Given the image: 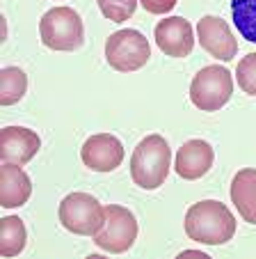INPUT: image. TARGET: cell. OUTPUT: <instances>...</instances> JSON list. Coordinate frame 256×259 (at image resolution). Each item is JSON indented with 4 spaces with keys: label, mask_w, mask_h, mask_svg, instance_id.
Returning a JSON list of instances; mask_svg holds the SVG:
<instances>
[{
    "label": "cell",
    "mask_w": 256,
    "mask_h": 259,
    "mask_svg": "<svg viewBox=\"0 0 256 259\" xmlns=\"http://www.w3.org/2000/svg\"><path fill=\"white\" fill-rule=\"evenodd\" d=\"M32 195V181L25 175L23 165L3 163L0 167V204L5 209H14L30 200Z\"/></svg>",
    "instance_id": "13"
},
{
    "label": "cell",
    "mask_w": 256,
    "mask_h": 259,
    "mask_svg": "<svg viewBox=\"0 0 256 259\" xmlns=\"http://www.w3.org/2000/svg\"><path fill=\"white\" fill-rule=\"evenodd\" d=\"M185 234L197 243L222 245L236 234V218L227 204L218 200H201L185 213Z\"/></svg>",
    "instance_id": "1"
},
{
    "label": "cell",
    "mask_w": 256,
    "mask_h": 259,
    "mask_svg": "<svg viewBox=\"0 0 256 259\" xmlns=\"http://www.w3.org/2000/svg\"><path fill=\"white\" fill-rule=\"evenodd\" d=\"M137 239V220L126 206L108 204L106 206V225L94 234V243L101 250L112 254H121L131 248Z\"/></svg>",
    "instance_id": "7"
},
{
    "label": "cell",
    "mask_w": 256,
    "mask_h": 259,
    "mask_svg": "<svg viewBox=\"0 0 256 259\" xmlns=\"http://www.w3.org/2000/svg\"><path fill=\"white\" fill-rule=\"evenodd\" d=\"M41 149V140L34 131L23 126H5L0 131V158L3 163L25 165Z\"/></svg>",
    "instance_id": "11"
},
{
    "label": "cell",
    "mask_w": 256,
    "mask_h": 259,
    "mask_svg": "<svg viewBox=\"0 0 256 259\" xmlns=\"http://www.w3.org/2000/svg\"><path fill=\"white\" fill-rule=\"evenodd\" d=\"M197 34L201 49L208 51L213 58L222 60V62H229V60L236 58L238 41L233 37L229 23L222 21L220 16H203L197 23Z\"/></svg>",
    "instance_id": "9"
},
{
    "label": "cell",
    "mask_w": 256,
    "mask_h": 259,
    "mask_svg": "<svg viewBox=\"0 0 256 259\" xmlns=\"http://www.w3.org/2000/svg\"><path fill=\"white\" fill-rule=\"evenodd\" d=\"M140 3L149 14H167L174 10L179 0H140Z\"/></svg>",
    "instance_id": "20"
},
{
    "label": "cell",
    "mask_w": 256,
    "mask_h": 259,
    "mask_svg": "<svg viewBox=\"0 0 256 259\" xmlns=\"http://www.w3.org/2000/svg\"><path fill=\"white\" fill-rule=\"evenodd\" d=\"M236 80L240 90L249 97H256V51L247 53L236 67Z\"/></svg>",
    "instance_id": "19"
},
{
    "label": "cell",
    "mask_w": 256,
    "mask_h": 259,
    "mask_svg": "<svg viewBox=\"0 0 256 259\" xmlns=\"http://www.w3.org/2000/svg\"><path fill=\"white\" fill-rule=\"evenodd\" d=\"M156 44L167 58H185L194 49V30L183 16H167L156 25Z\"/></svg>",
    "instance_id": "10"
},
{
    "label": "cell",
    "mask_w": 256,
    "mask_h": 259,
    "mask_svg": "<svg viewBox=\"0 0 256 259\" xmlns=\"http://www.w3.org/2000/svg\"><path fill=\"white\" fill-rule=\"evenodd\" d=\"M80 158L94 172H112L124 161V145L110 133H96L85 140Z\"/></svg>",
    "instance_id": "8"
},
{
    "label": "cell",
    "mask_w": 256,
    "mask_h": 259,
    "mask_svg": "<svg viewBox=\"0 0 256 259\" xmlns=\"http://www.w3.org/2000/svg\"><path fill=\"white\" fill-rule=\"evenodd\" d=\"M233 94V78L229 69L222 64H208L197 76L192 78L190 85V101L203 110V113H215L222 106H227L229 99Z\"/></svg>",
    "instance_id": "5"
},
{
    "label": "cell",
    "mask_w": 256,
    "mask_h": 259,
    "mask_svg": "<svg viewBox=\"0 0 256 259\" xmlns=\"http://www.w3.org/2000/svg\"><path fill=\"white\" fill-rule=\"evenodd\" d=\"M28 90V76L19 67H5L0 71V103L3 106H14L23 99Z\"/></svg>",
    "instance_id": "16"
},
{
    "label": "cell",
    "mask_w": 256,
    "mask_h": 259,
    "mask_svg": "<svg viewBox=\"0 0 256 259\" xmlns=\"http://www.w3.org/2000/svg\"><path fill=\"white\" fill-rule=\"evenodd\" d=\"M215 152L206 140H188L179 152H176L174 170L181 179L197 181L213 167Z\"/></svg>",
    "instance_id": "12"
},
{
    "label": "cell",
    "mask_w": 256,
    "mask_h": 259,
    "mask_svg": "<svg viewBox=\"0 0 256 259\" xmlns=\"http://www.w3.org/2000/svg\"><path fill=\"white\" fill-rule=\"evenodd\" d=\"M172 167V149L158 133L146 136L131 156V177L140 188L153 191L167 181Z\"/></svg>",
    "instance_id": "2"
},
{
    "label": "cell",
    "mask_w": 256,
    "mask_h": 259,
    "mask_svg": "<svg viewBox=\"0 0 256 259\" xmlns=\"http://www.w3.org/2000/svg\"><path fill=\"white\" fill-rule=\"evenodd\" d=\"M231 202L240 218L249 225H256V170L242 167L231 181Z\"/></svg>",
    "instance_id": "14"
},
{
    "label": "cell",
    "mask_w": 256,
    "mask_h": 259,
    "mask_svg": "<svg viewBox=\"0 0 256 259\" xmlns=\"http://www.w3.org/2000/svg\"><path fill=\"white\" fill-rule=\"evenodd\" d=\"M151 58L149 39L140 30L126 28L110 34L106 41V60L112 69L124 73H131L142 69Z\"/></svg>",
    "instance_id": "6"
},
{
    "label": "cell",
    "mask_w": 256,
    "mask_h": 259,
    "mask_svg": "<svg viewBox=\"0 0 256 259\" xmlns=\"http://www.w3.org/2000/svg\"><path fill=\"white\" fill-rule=\"evenodd\" d=\"M39 37H41L46 49L71 53V51L80 49L85 41V25H82V19L76 10L53 7L41 16Z\"/></svg>",
    "instance_id": "3"
},
{
    "label": "cell",
    "mask_w": 256,
    "mask_h": 259,
    "mask_svg": "<svg viewBox=\"0 0 256 259\" xmlns=\"http://www.w3.org/2000/svg\"><path fill=\"white\" fill-rule=\"evenodd\" d=\"M98 10L106 19L115 21V23H124L135 14L137 0H96Z\"/></svg>",
    "instance_id": "18"
},
{
    "label": "cell",
    "mask_w": 256,
    "mask_h": 259,
    "mask_svg": "<svg viewBox=\"0 0 256 259\" xmlns=\"http://www.w3.org/2000/svg\"><path fill=\"white\" fill-rule=\"evenodd\" d=\"M25 225L16 215H7L0 220V254L3 257H16L25 248Z\"/></svg>",
    "instance_id": "15"
},
{
    "label": "cell",
    "mask_w": 256,
    "mask_h": 259,
    "mask_svg": "<svg viewBox=\"0 0 256 259\" xmlns=\"http://www.w3.org/2000/svg\"><path fill=\"white\" fill-rule=\"evenodd\" d=\"M60 223L78 236H94L106 225V206L89 193H71L60 202Z\"/></svg>",
    "instance_id": "4"
},
{
    "label": "cell",
    "mask_w": 256,
    "mask_h": 259,
    "mask_svg": "<svg viewBox=\"0 0 256 259\" xmlns=\"http://www.w3.org/2000/svg\"><path fill=\"white\" fill-rule=\"evenodd\" d=\"M231 16L242 39L256 44V0H231Z\"/></svg>",
    "instance_id": "17"
}]
</instances>
